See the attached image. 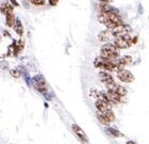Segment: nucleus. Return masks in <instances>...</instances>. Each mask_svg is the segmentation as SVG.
Listing matches in <instances>:
<instances>
[{
  "instance_id": "obj_22",
  "label": "nucleus",
  "mask_w": 149,
  "mask_h": 144,
  "mask_svg": "<svg viewBox=\"0 0 149 144\" xmlns=\"http://www.w3.org/2000/svg\"><path fill=\"white\" fill-rule=\"evenodd\" d=\"M98 1H100V2H102V3H108L110 0H98Z\"/></svg>"
},
{
  "instance_id": "obj_2",
  "label": "nucleus",
  "mask_w": 149,
  "mask_h": 144,
  "mask_svg": "<svg viewBox=\"0 0 149 144\" xmlns=\"http://www.w3.org/2000/svg\"><path fill=\"white\" fill-rule=\"evenodd\" d=\"M133 38H131L129 34L123 35L119 38H115V41L113 42V44L118 48V49H127L128 47H130L131 45H133L132 43Z\"/></svg>"
},
{
  "instance_id": "obj_18",
  "label": "nucleus",
  "mask_w": 149,
  "mask_h": 144,
  "mask_svg": "<svg viewBox=\"0 0 149 144\" xmlns=\"http://www.w3.org/2000/svg\"><path fill=\"white\" fill-rule=\"evenodd\" d=\"M29 1L33 3V4H35V6H44L46 3L45 0H29Z\"/></svg>"
},
{
  "instance_id": "obj_14",
  "label": "nucleus",
  "mask_w": 149,
  "mask_h": 144,
  "mask_svg": "<svg viewBox=\"0 0 149 144\" xmlns=\"http://www.w3.org/2000/svg\"><path fill=\"white\" fill-rule=\"evenodd\" d=\"M100 113H102L103 115L106 116L107 120H108L110 123L114 122V121H115V114L113 113V111H112V110H108V111H104V112H100Z\"/></svg>"
},
{
  "instance_id": "obj_5",
  "label": "nucleus",
  "mask_w": 149,
  "mask_h": 144,
  "mask_svg": "<svg viewBox=\"0 0 149 144\" xmlns=\"http://www.w3.org/2000/svg\"><path fill=\"white\" fill-rule=\"evenodd\" d=\"M130 31H131L130 26L124 25V24L120 26H117V27H115L114 29L111 30L112 34H113V36H115V38H119V36H123V35L129 34Z\"/></svg>"
},
{
  "instance_id": "obj_1",
  "label": "nucleus",
  "mask_w": 149,
  "mask_h": 144,
  "mask_svg": "<svg viewBox=\"0 0 149 144\" xmlns=\"http://www.w3.org/2000/svg\"><path fill=\"white\" fill-rule=\"evenodd\" d=\"M100 56L103 57L104 59H108L110 61H114L117 60L119 57L118 53V48L115 46L114 44H106L101 47V51H100Z\"/></svg>"
},
{
  "instance_id": "obj_4",
  "label": "nucleus",
  "mask_w": 149,
  "mask_h": 144,
  "mask_svg": "<svg viewBox=\"0 0 149 144\" xmlns=\"http://www.w3.org/2000/svg\"><path fill=\"white\" fill-rule=\"evenodd\" d=\"M99 79L104 83L108 90H111V89L114 88V85H116L114 81V78L112 77V75H110L109 73L106 72V71H102V72H99Z\"/></svg>"
},
{
  "instance_id": "obj_21",
  "label": "nucleus",
  "mask_w": 149,
  "mask_h": 144,
  "mask_svg": "<svg viewBox=\"0 0 149 144\" xmlns=\"http://www.w3.org/2000/svg\"><path fill=\"white\" fill-rule=\"evenodd\" d=\"M10 1H11V3H12V4H14V6H18V3L16 2V0H10Z\"/></svg>"
},
{
  "instance_id": "obj_9",
  "label": "nucleus",
  "mask_w": 149,
  "mask_h": 144,
  "mask_svg": "<svg viewBox=\"0 0 149 144\" xmlns=\"http://www.w3.org/2000/svg\"><path fill=\"white\" fill-rule=\"evenodd\" d=\"M107 95H108V97H109L111 103H115V105H118V103L121 101V98H123L120 95H118L117 93L114 92L113 90H108Z\"/></svg>"
},
{
  "instance_id": "obj_15",
  "label": "nucleus",
  "mask_w": 149,
  "mask_h": 144,
  "mask_svg": "<svg viewBox=\"0 0 149 144\" xmlns=\"http://www.w3.org/2000/svg\"><path fill=\"white\" fill-rule=\"evenodd\" d=\"M14 29H15L16 33L18 35H22V32H24V29H22V22H20V20H16V24L14 25Z\"/></svg>"
},
{
  "instance_id": "obj_11",
  "label": "nucleus",
  "mask_w": 149,
  "mask_h": 144,
  "mask_svg": "<svg viewBox=\"0 0 149 144\" xmlns=\"http://www.w3.org/2000/svg\"><path fill=\"white\" fill-rule=\"evenodd\" d=\"M106 132L110 137H113V138H121V137H124V135L120 131H118L117 129L112 128V127H107Z\"/></svg>"
},
{
  "instance_id": "obj_20",
  "label": "nucleus",
  "mask_w": 149,
  "mask_h": 144,
  "mask_svg": "<svg viewBox=\"0 0 149 144\" xmlns=\"http://www.w3.org/2000/svg\"><path fill=\"white\" fill-rule=\"evenodd\" d=\"M48 1H49L50 6H56V3L59 2V0H48Z\"/></svg>"
},
{
  "instance_id": "obj_10",
  "label": "nucleus",
  "mask_w": 149,
  "mask_h": 144,
  "mask_svg": "<svg viewBox=\"0 0 149 144\" xmlns=\"http://www.w3.org/2000/svg\"><path fill=\"white\" fill-rule=\"evenodd\" d=\"M111 36H113L112 32L109 31V30H104V31H101L99 34H98V40L101 42H108V41H110Z\"/></svg>"
},
{
  "instance_id": "obj_6",
  "label": "nucleus",
  "mask_w": 149,
  "mask_h": 144,
  "mask_svg": "<svg viewBox=\"0 0 149 144\" xmlns=\"http://www.w3.org/2000/svg\"><path fill=\"white\" fill-rule=\"evenodd\" d=\"M117 78L119 79L121 82H125V83H131V82L134 81L133 74H132L130 71H128V69H123L120 72H118Z\"/></svg>"
},
{
  "instance_id": "obj_17",
  "label": "nucleus",
  "mask_w": 149,
  "mask_h": 144,
  "mask_svg": "<svg viewBox=\"0 0 149 144\" xmlns=\"http://www.w3.org/2000/svg\"><path fill=\"white\" fill-rule=\"evenodd\" d=\"M10 74H11L12 77H14V78H19L20 75H22V73L19 72L18 69H12V71L10 72Z\"/></svg>"
},
{
  "instance_id": "obj_19",
  "label": "nucleus",
  "mask_w": 149,
  "mask_h": 144,
  "mask_svg": "<svg viewBox=\"0 0 149 144\" xmlns=\"http://www.w3.org/2000/svg\"><path fill=\"white\" fill-rule=\"evenodd\" d=\"M22 48H24V42L22 41V40H19L18 42H17V44H16V49H17V52H20L22 50Z\"/></svg>"
},
{
  "instance_id": "obj_8",
  "label": "nucleus",
  "mask_w": 149,
  "mask_h": 144,
  "mask_svg": "<svg viewBox=\"0 0 149 144\" xmlns=\"http://www.w3.org/2000/svg\"><path fill=\"white\" fill-rule=\"evenodd\" d=\"M95 106H96V109L98 112H104V111H108V110H112L111 103L103 101V100L100 99H97L95 101Z\"/></svg>"
},
{
  "instance_id": "obj_23",
  "label": "nucleus",
  "mask_w": 149,
  "mask_h": 144,
  "mask_svg": "<svg viewBox=\"0 0 149 144\" xmlns=\"http://www.w3.org/2000/svg\"><path fill=\"white\" fill-rule=\"evenodd\" d=\"M126 144H136V143H135V142H133V141H128Z\"/></svg>"
},
{
  "instance_id": "obj_3",
  "label": "nucleus",
  "mask_w": 149,
  "mask_h": 144,
  "mask_svg": "<svg viewBox=\"0 0 149 144\" xmlns=\"http://www.w3.org/2000/svg\"><path fill=\"white\" fill-rule=\"evenodd\" d=\"M32 82H33V85L34 88L36 89L37 91L40 92V93H46L47 92V85H46V80L42 75H36L34 78L32 79Z\"/></svg>"
},
{
  "instance_id": "obj_12",
  "label": "nucleus",
  "mask_w": 149,
  "mask_h": 144,
  "mask_svg": "<svg viewBox=\"0 0 149 144\" xmlns=\"http://www.w3.org/2000/svg\"><path fill=\"white\" fill-rule=\"evenodd\" d=\"M116 62H117L120 66L125 67L126 65L132 63V58H131L130 56H125V57H121V58H118V59L116 60Z\"/></svg>"
},
{
  "instance_id": "obj_13",
  "label": "nucleus",
  "mask_w": 149,
  "mask_h": 144,
  "mask_svg": "<svg viewBox=\"0 0 149 144\" xmlns=\"http://www.w3.org/2000/svg\"><path fill=\"white\" fill-rule=\"evenodd\" d=\"M111 90H113L114 92H116L118 95H120L121 97L126 96V94H127V90L125 89V87H123V85H115L114 88L111 89Z\"/></svg>"
},
{
  "instance_id": "obj_7",
  "label": "nucleus",
  "mask_w": 149,
  "mask_h": 144,
  "mask_svg": "<svg viewBox=\"0 0 149 144\" xmlns=\"http://www.w3.org/2000/svg\"><path fill=\"white\" fill-rule=\"evenodd\" d=\"M72 131L74 132V135L77 136V137L80 139L81 141L84 142V143H87V142H88L87 135L85 134V131H84L83 129L81 128L80 126L77 125V124H72Z\"/></svg>"
},
{
  "instance_id": "obj_16",
  "label": "nucleus",
  "mask_w": 149,
  "mask_h": 144,
  "mask_svg": "<svg viewBox=\"0 0 149 144\" xmlns=\"http://www.w3.org/2000/svg\"><path fill=\"white\" fill-rule=\"evenodd\" d=\"M97 117H98V120H99V122L101 123V124H103V125H109L110 124V122L107 120V117L103 115L102 113L97 112Z\"/></svg>"
}]
</instances>
